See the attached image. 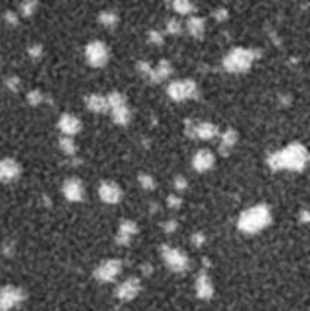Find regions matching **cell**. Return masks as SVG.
Returning <instances> with one entry per match:
<instances>
[{
	"mask_svg": "<svg viewBox=\"0 0 310 311\" xmlns=\"http://www.w3.org/2000/svg\"><path fill=\"white\" fill-rule=\"evenodd\" d=\"M87 60L94 68H103L109 60V50L107 46L101 41H92L87 46L85 50Z\"/></svg>",
	"mask_w": 310,
	"mask_h": 311,
	"instance_id": "obj_6",
	"label": "cell"
},
{
	"mask_svg": "<svg viewBox=\"0 0 310 311\" xmlns=\"http://www.w3.org/2000/svg\"><path fill=\"white\" fill-rule=\"evenodd\" d=\"M167 92L174 101H183L187 98H196L198 97V86L190 79L176 81V82L170 84Z\"/></svg>",
	"mask_w": 310,
	"mask_h": 311,
	"instance_id": "obj_4",
	"label": "cell"
},
{
	"mask_svg": "<svg viewBox=\"0 0 310 311\" xmlns=\"http://www.w3.org/2000/svg\"><path fill=\"white\" fill-rule=\"evenodd\" d=\"M59 145H60V149H62L66 155H75V152H76V145H75V142H73L72 138H69V136L60 138Z\"/></svg>",
	"mask_w": 310,
	"mask_h": 311,
	"instance_id": "obj_23",
	"label": "cell"
},
{
	"mask_svg": "<svg viewBox=\"0 0 310 311\" xmlns=\"http://www.w3.org/2000/svg\"><path fill=\"white\" fill-rule=\"evenodd\" d=\"M196 294L201 299H209L214 295L212 282L205 272H201L196 279Z\"/></svg>",
	"mask_w": 310,
	"mask_h": 311,
	"instance_id": "obj_16",
	"label": "cell"
},
{
	"mask_svg": "<svg viewBox=\"0 0 310 311\" xmlns=\"http://www.w3.org/2000/svg\"><path fill=\"white\" fill-rule=\"evenodd\" d=\"M5 21L8 24H11V25H17L18 24V15L15 12H12V11H8L5 14Z\"/></svg>",
	"mask_w": 310,
	"mask_h": 311,
	"instance_id": "obj_35",
	"label": "cell"
},
{
	"mask_svg": "<svg viewBox=\"0 0 310 311\" xmlns=\"http://www.w3.org/2000/svg\"><path fill=\"white\" fill-rule=\"evenodd\" d=\"M138 180H139L141 186H142L144 189H146V190H152V189L155 187V181H154V178H152L149 174H144V173H141V174H139V177H138Z\"/></svg>",
	"mask_w": 310,
	"mask_h": 311,
	"instance_id": "obj_27",
	"label": "cell"
},
{
	"mask_svg": "<svg viewBox=\"0 0 310 311\" xmlns=\"http://www.w3.org/2000/svg\"><path fill=\"white\" fill-rule=\"evenodd\" d=\"M309 161V152L301 143H291L282 151L272 154L268 158V165L271 170H291V171H301Z\"/></svg>",
	"mask_w": 310,
	"mask_h": 311,
	"instance_id": "obj_1",
	"label": "cell"
},
{
	"mask_svg": "<svg viewBox=\"0 0 310 311\" xmlns=\"http://www.w3.org/2000/svg\"><path fill=\"white\" fill-rule=\"evenodd\" d=\"M19 174H21V167L15 159L12 158L0 159V181L11 183L17 180Z\"/></svg>",
	"mask_w": 310,
	"mask_h": 311,
	"instance_id": "obj_10",
	"label": "cell"
},
{
	"mask_svg": "<svg viewBox=\"0 0 310 311\" xmlns=\"http://www.w3.org/2000/svg\"><path fill=\"white\" fill-rule=\"evenodd\" d=\"M28 54H30L33 59H38V57H41V54H43V47H41L40 44H33V46L28 49Z\"/></svg>",
	"mask_w": 310,
	"mask_h": 311,
	"instance_id": "obj_33",
	"label": "cell"
},
{
	"mask_svg": "<svg viewBox=\"0 0 310 311\" xmlns=\"http://www.w3.org/2000/svg\"><path fill=\"white\" fill-rule=\"evenodd\" d=\"M238 135L234 129H228L222 136H221V143H219V152L222 155H227L230 152V149L237 143Z\"/></svg>",
	"mask_w": 310,
	"mask_h": 311,
	"instance_id": "obj_18",
	"label": "cell"
},
{
	"mask_svg": "<svg viewBox=\"0 0 310 311\" xmlns=\"http://www.w3.org/2000/svg\"><path fill=\"white\" fill-rule=\"evenodd\" d=\"M174 186H176L177 190H184L186 186H187V181H186L184 177L179 175V177H176V180H174Z\"/></svg>",
	"mask_w": 310,
	"mask_h": 311,
	"instance_id": "obj_39",
	"label": "cell"
},
{
	"mask_svg": "<svg viewBox=\"0 0 310 311\" xmlns=\"http://www.w3.org/2000/svg\"><path fill=\"white\" fill-rule=\"evenodd\" d=\"M98 193H100L101 200L106 202V203H111L113 205V203L120 202V199H122V190L113 181H103L100 189H98Z\"/></svg>",
	"mask_w": 310,
	"mask_h": 311,
	"instance_id": "obj_11",
	"label": "cell"
},
{
	"mask_svg": "<svg viewBox=\"0 0 310 311\" xmlns=\"http://www.w3.org/2000/svg\"><path fill=\"white\" fill-rule=\"evenodd\" d=\"M24 299V292L15 286H5L0 289V308L8 311L9 308L18 305Z\"/></svg>",
	"mask_w": 310,
	"mask_h": 311,
	"instance_id": "obj_8",
	"label": "cell"
},
{
	"mask_svg": "<svg viewBox=\"0 0 310 311\" xmlns=\"http://www.w3.org/2000/svg\"><path fill=\"white\" fill-rule=\"evenodd\" d=\"M63 194L71 202H79L84 199V186L78 178H69L63 184Z\"/></svg>",
	"mask_w": 310,
	"mask_h": 311,
	"instance_id": "obj_12",
	"label": "cell"
},
{
	"mask_svg": "<svg viewBox=\"0 0 310 311\" xmlns=\"http://www.w3.org/2000/svg\"><path fill=\"white\" fill-rule=\"evenodd\" d=\"M141 291V282L138 277H129L120 283L116 289V295L120 301H132Z\"/></svg>",
	"mask_w": 310,
	"mask_h": 311,
	"instance_id": "obj_9",
	"label": "cell"
},
{
	"mask_svg": "<svg viewBox=\"0 0 310 311\" xmlns=\"http://www.w3.org/2000/svg\"><path fill=\"white\" fill-rule=\"evenodd\" d=\"M161 253H163V259H164L165 264L173 272H184L189 267V259L183 251L173 248L170 245H163Z\"/></svg>",
	"mask_w": 310,
	"mask_h": 311,
	"instance_id": "obj_5",
	"label": "cell"
},
{
	"mask_svg": "<svg viewBox=\"0 0 310 311\" xmlns=\"http://www.w3.org/2000/svg\"><path fill=\"white\" fill-rule=\"evenodd\" d=\"M218 133V127L212 123H201L196 126V138L203 139V140H209L214 136H217Z\"/></svg>",
	"mask_w": 310,
	"mask_h": 311,
	"instance_id": "obj_20",
	"label": "cell"
},
{
	"mask_svg": "<svg viewBox=\"0 0 310 311\" xmlns=\"http://www.w3.org/2000/svg\"><path fill=\"white\" fill-rule=\"evenodd\" d=\"M87 107L94 113H106L109 110L107 98L98 94H92L87 98Z\"/></svg>",
	"mask_w": 310,
	"mask_h": 311,
	"instance_id": "obj_17",
	"label": "cell"
},
{
	"mask_svg": "<svg viewBox=\"0 0 310 311\" xmlns=\"http://www.w3.org/2000/svg\"><path fill=\"white\" fill-rule=\"evenodd\" d=\"M37 2H24L22 5H21V12H22V15L24 17H30V15H33L34 14V11H36V8H37Z\"/></svg>",
	"mask_w": 310,
	"mask_h": 311,
	"instance_id": "obj_29",
	"label": "cell"
},
{
	"mask_svg": "<svg viewBox=\"0 0 310 311\" xmlns=\"http://www.w3.org/2000/svg\"><path fill=\"white\" fill-rule=\"evenodd\" d=\"M0 311H5V310H2V308H0Z\"/></svg>",
	"mask_w": 310,
	"mask_h": 311,
	"instance_id": "obj_44",
	"label": "cell"
},
{
	"mask_svg": "<svg viewBox=\"0 0 310 311\" xmlns=\"http://www.w3.org/2000/svg\"><path fill=\"white\" fill-rule=\"evenodd\" d=\"M167 31L173 35H177L182 33V25L177 19H170L168 24H167Z\"/></svg>",
	"mask_w": 310,
	"mask_h": 311,
	"instance_id": "obj_30",
	"label": "cell"
},
{
	"mask_svg": "<svg viewBox=\"0 0 310 311\" xmlns=\"http://www.w3.org/2000/svg\"><path fill=\"white\" fill-rule=\"evenodd\" d=\"M122 272V261L117 259H110L103 261L97 269H95V277L101 282H110L114 280V277Z\"/></svg>",
	"mask_w": 310,
	"mask_h": 311,
	"instance_id": "obj_7",
	"label": "cell"
},
{
	"mask_svg": "<svg viewBox=\"0 0 310 311\" xmlns=\"http://www.w3.org/2000/svg\"><path fill=\"white\" fill-rule=\"evenodd\" d=\"M214 162H215V156L209 149H201L193 158V167L199 173L208 171L214 165Z\"/></svg>",
	"mask_w": 310,
	"mask_h": 311,
	"instance_id": "obj_15",
	"label": "cell"
},
{
	"mask_svg": "<svg viewBox=\"0 0 310 311\" xmlns=\"http://www.w3.org/2000/svg\"><path fill=\"white\" fill-rule=\"evenodd\" d=\"M113 120L120 126H126L130 121V111L126 105L113 108Z\"/></svg>",
	"mask_w": 310,
	"mask_h": 311,
	"instance_id": "obj_22",
	"label": "cell"
},
{
	"mask_svg": "<svg viewBox=\"0 0 310 311\" xmlns=\"http://www.w3.org/2000/svg\"><path fill=\"white\" fill-rule=\"evenodd\" d=\"M82 127V123L78 117H75L73 114H69V113H65L62 114V117L59 119V129L68 135V136H72V135H76Z\"/></svg>",
	"mask_w": 310,
	"mask_h": 311,
	"instance_id": "obj_14",
	"label": "cell"
},
{
	"mask_svg": "<svg viewBox=\"0 0 310 311\" xmlns=\"http://www.w3.org/2000/svg\"><path fill=\"white\" fill-rule=\"evenodd\" d=\"M107 104H109V108L113 110V108L126 105V100H125V97H123L120 92H111V94L107 97Z\"/></svg>",
	"mask_w": 310,
	"mask_h": 311,
	"instance_id": "obj_25",
	"label": "cell"
},
{
	"mask_svg": "<svg viewBox=\"0 0 310 311\" xmlns=\"http://www.w3.org/2000/svg\"><path fill=\"white\" fill-rule=\"evenodd\" d=\"M171 72H173L171 65L167 60H161L160 65H158V68L152 69V73H151L149 79L152 82H163L164 79H167L171 75Z\"/></svg>",
	"mask_w": 310,
	"mask_h": 311,
	"instance_id": "obj_19",
	"label": "cell"
},
{
	"mask_svg": "<svg viewBox=\"0 0 310 311\" xmlns=\"http://www.w3.org/2000/svg\"><path fill=\"white\" fill-rule=\"evenodd\" d=\"M214 18L217 19V21H225L227 18H228V14H227V11L225 9H217L215 12H214Z\"/></svg>",
	"mask_w": 310,
	"mask_h": 311,
	"instance_id": "obj_40",
	"label": "cell"
},
{
	"mask_svg": "<svg viewBox=\"0 0 310 311\" xmlns=\"http://www.w3.org/2000/svg\"><path fill=\"white\" fill-rule=\"evenodd\" d=\"M173 8L174 11H177L179 14L182 15H186V14H190L193 12V3L190 2H186V0H177V2H173Z\"/></svg>",
	"mask_w": 310,
	"mask_h": 311,
	"instance_id": "obj_26",
	"label": "cell"
},
{
	"mask_svg": "<svg viewBox=\"0 0 310 311\" xmlns=\"http://www.w3.org/2000/svg\"><path fill=\"white\" fill-rule=\"evenodd\" d=\"M148 40H149V43H151V44H154V46H161V44H163V41H164L163 35H161L158 31H149V34H148Z\"/></svg>",
	"mask_w": 310,
	"mask_h": 311,
	"instance_id": "obj_31",
	"label": "cell"
},
{
	"mask_svg": "<svg viewBox=\"0 0 310 311\" xmlns=\"http://www.w3.org/2000/svg\"><path fill=\"white\" fill-rule=\"evenodd\" d=\"M257 50H247V49H234L224 57V68L228 72L240 73L250 69L253 62L257 59Z\"/></svg>",
	"mask_w": 310,
	"mask_h": 311,
	"instance_id": "obj_3",
	"label": "cell"
},
{
	"mask_svg": "<svg viewBox=\"0 0 310 311\" xmlns=\"http://www.w3.org/2000/svg\"><path fill=\"white\" fill-rule=\"evenodd\" d=\"M100 22L104 25V27H114L116 24H117V21H119V18H117V15L114 14V12H111V11H104V12H101L100 14Z\"/></svg>",
	"mask_w": 310,
	"mask_h": 311,
	"instance_id": "obj_24",
	"label": "cell"
},
{
	"mask_svg": "<svg viewBox=\"0 0 310 311\" xmlns=\"http://www.w3.org/2000/svg\"><path fill=\"white\" fill-rule=\"evenodd\" d=\"M142 272H144L145 275H151V272H152V267H151L149 264H144V266H142Z\"/></svg>",
	"mask_w": 310,
	"mask_h": 311,
	"instance_id": "obj_43",
	"label": "cell"
},
{
	"mask_svg": "<svg viewBox=\"0 0 310 311\" xmlns=\"http://www.w3.org/2000/svg\"><path fill=\"white\" fill-rule=\"evenodd\" d=\"M6 86H8L11 91H14V92L19 91V88H21V81H19V78H17V76L8 78V79H6Z\"/></svg>",
	"mask_w": 310,
	"mask_h": 311,
	"instance_id": "obj_32",
	"label": "cell"
},
{
	"mask_svg": "<svg viewBox=\"0 0 310 311\" xmlns=\"http://www.w3.org/2000/svg\"><path fill=\"white\" fill-rule=\"evenodd\" d=\"M176 228H177V222H176L174 219L167 221V222L164 224V231H165V232H173V231H176Z\"/></svg>",
	"mask_w": 310,
	"mask_h": 311,
	"instance_id": "obj_41",
	"label": "cell"
},
{
	"mask_svg": "<svg viewBox=\"0 0 310 311\" xmlns=\"http://www.w3.org/2000/svg\"><path fill=\"white\" fill-rule=\"evenodd\" d=\"M27 100H28V103L31 104V105H38V104H41L43 101H44V95L40 92V91H31V92H28V95H27Z\"/></svg>",
	"mask_w": 310,
	"mask_h": 311,
	"instance_id": "obj_28",
	"label": "cell"
},
{
	"mask_svg": "<svg viewBox=\"0 0 310 311\" xmlns=\"http://www.w3.org/2000/svg\"><path fill=\"white\" fill-rule=\"evenodd\" d=\"M136 234H138V225L130 219H125L119 226L116 241L119 245H128L130 242V238Z\"/></svg>",
	"mask_w": 310,
	"mask_h": 311,
	"instance_id": "obj_13",
	"label": "cell"
},
{
	"mask_svg": "<svg viewBox=\"0 0 310 311\" xmlns=\"http://www.w3.org/2000/svg\"><path fill=\"white\" fill-rule=\"evenodd\" d=\"M167 205H168L170 207L176 209V207H179V206L182 205V199L177 197V196H174V194H171V196H168V199H167Z\"/></svg>",
	"mask_w": 310,
	"mask_h": 311,
	"instance_id": "obj_37",
	"label": "cell"
},
{
	"mask_svg": "<svg viewBox=\"0 0 310 311\" xmlns=\"http://www.w3.org/2000/svg\"><path fill=\"white\" fill-rule=\"evenodd\" d=\"M272 221V215L268 206L256 205L253 207L246 209L238 218V229L246 234H256L265 229Z\"/></svg>",
	"mask_w": 310,
	"mask_h": 311,
	"instance_id": "obj_2",
	"label": "cell"
},
{
	"mask_svg": "<svg viewBox=\"0 0 310 311\" xmlns=\"http://www.w3.org/2000/svg\"><path fill=\"white\" fill-rule=\"evenodd\" d=\"M138 69H139L144 75H146L148 78H149L151 73H152V68H151L146 62H139V63H138Z\"/></svg>",
	"mask_w": 310,
	"mask_h": 311,
	"instance_id": "obj_36",
	"label": "cell"
},
{
	"mask_svg": "<svg viewBox=\"0 0 310 311\" xmlns=\"http://www.w3.org/2000/svg\"><path fill=\"white\" fill-rule=\"evenodd\" d=\"M192 242H193L196 247H201V245L205 242V235H203L202 232H195V234L192 235Z\"/></svg>",
	"mask_w": 310,
	"mask_h": 311,
	"instance_id": "obj_38",
	"label": "cell"
},
{
	"mask_svg": "<svg viewBox=\"0 0 310 311\" xmlns=\"http://www.w3.org/2000/svg\"><path fill=\"white\" fill-rule=\"evenodd\" d=\"M187 30H189L190 35L201 38L205 33V21L202 18H192L187 21Z\"/></svg>",
	"mask_w": 310,
	"mask_h": 311,
	"instance_id": "obj_21",
	"label": "cell"
},
{
	"mask_svg": "<svg viewBox=\"0 0 310 311\" xmlns=\"http://www.w3.org/2000/svg\"><path fill=\"white\" fill-rule=\"evenodd\" d=\"M300 219H301V222H304V224L309 222V210H307V209H303V210H301Z\"/></svg>",
	"mask_w": 310,
	"mask_h": 311,
	"instance_id": "obj_42",
	"label": "cell"
},
{
	"mask_svg": "<svg viewBox=\"0 0 310 311\" xmlns=\"http://www.w3.org/2000/svg\"><path fill=\"white\" fill-rule=\"evenodd\" d=\"M186 135H187L190 139H195V138H196V126H195L190 120H186Z\"/></svg>",
	"mask_w": 310,
	"mask_h": 311,
	"instance_id": "obj_34",
	"label": "cell"
}]
</instances>
